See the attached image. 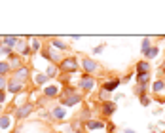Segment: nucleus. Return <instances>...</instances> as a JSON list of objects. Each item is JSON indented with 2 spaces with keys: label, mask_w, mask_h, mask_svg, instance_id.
Masks as SVG:
<instances>
[{
  "label": "nucleus",
  "mask_w": 165,
  "mask_h": 133,
  "mask_svg": "<svg viewBox=\"0 0 165 133\" xmlns=\"http://www.w3.org/2000/svg\"><path fill=\"white\" fill-rule=\"evenodd\" d=\"M4 86H6V80H4L2 76H0V90H2V87H4Z\"/></svg>",
  "instance_id": "29"
},
{
  "label": "nucleus",
  "mask_w": 165,
  "mask_h": 133,
  "mask_svg": "<svg viewBox=\"0 0 165 133\" xmlns=\"http://www.w3.org/2000/svg\"><path fill=\"white\" fill-rule=\"evenodd\" d=\"M114 110H116V105H114V103H104V105H103V112H104L106 116L114 114Z\"/></svg>",
  "instance_id": "11"
},
{
  "label": "nucleus",
  "mask_w": 165,
  "mask_h": 133,
  "mask_svg": "<svg viewBox=\"0 0 165 133\" xmlns=\"http://www.w3.org/2000/svg\"><path fill=\"white\" fill-rule=\"evenodd\" d=\"M53 116H55L57 120L65 118V110H63V108H59V106H57V108H53Z\"/></svg>",
  "instance_id": "14"
},
{
  "label": "nucleus",
  "mask_w": 165,
  "mask_h": 133,
  "mask_svg": "<svg viewBox=\"0 0 165 133\" xmlns=\"http://www.w3.org/2000/svg\"><path fill=\"white\" fill-rule=\"evenodd\" d=\"M44 91H46V95H48V97H53V95L59 93V87H55V86H48Z\"/></svg>",
  "instance_id": "12"
},
{
  "label": "nucleus",
  "mask_w": 165,
  "mask_h": 133,
  "mask_svg": "<svg viewBox=\"0 0 165 133\" xmlns=\"http://www.w3.org/2000/svg\"><path fill=\"white\" fill-rule=\"evenodd\" d=\"M17 50H19L21 53H25V55H27V53L31 52V50H29V46H25V44H23V42H19V44H17Z\"/></svg>",
  "instance_id": "17"
},
{
  "label": "nucleus",
  "mask_w": 165,
  "mask_h": 133,
  "mask_svg": "<svg viewBox=\"0 0 165 133\" xmlns=\"http://www.w3.org/2000/svg\"><path fill=\"white\" fill-rule=\"evenodd\" d=\"M144 55H146L148 59H152V57H156V55H158V48H150V50H148V52H146Z\"/></svg>",
  "instance_id": "21"
},
{
  "label": "nucleus",
  "mask_w": 165,
  "mask_h": 133,
  "mask_svg": "<svg viewBox=\"0 0 165 133\" xmlns=\"http://www.w3.org/2000/svg\"><path fill=\"white\" fill-rule=\"evenodd\" d=\"M51 46H53V48H57V50H65V48H66V44H65V42H61V40H53V42H51Z\"/></svg>",
  "instance_id": "15"
},
{
  "label": "nucleus",
  "mask_w": 165,
  "mask_h": 133,
  "mask_svg": "<svg viewBox=\"0 0 165 133\" xmlns=\"http://www.w3.org/2000/svg\"><path fill=\"white\" fill-rule=\"evenodd\" d=\"M148 50H150V40H148V38H146V40H144V42H143V52H144V53H146V52H148Z\"/></svg>",
  "instance_id": "25"
},
{
  "label": "nucleus",
  "mask_w": 165,
  "mask_h": 133,
  "mask_svg": "<svg viewBox=\"0 0 165 133\" xmlns=\"http://www.w3.org/2000/svg\"><path fill=\"white\" fill-rule=\"evenodd\" d=\"M76 66H78L76 59H74V57H68V59H63V61H61L59 69H61V71H66V72H74Z\"/></svg>",
  "instance_id": "1"
},
{
  "label": "nucleus",
  "mask_w": 165,
  "mask_h": 133,
  "mask_svg": "<svg viewBox=\"0 0 165 133\" xmlns=\"http://www.w3.org/2000/svg\"><path fill=\"white\" fill-rule=\"evenodd\" d=\"M87 127L89 129H101V127H104V124L103 122H87Z\"/></svg>",
  "instance_id": "13"
},
{
  "label": "nucleus",
  "mask_w": 165,
  "mask_h": 133,
  "mask_svg": "<svg viewBox=\"0 0 165 133\" xmlns=\"http://www.w3.org/2000/svg\"><path fill=\"white\" fill-rule=\"evenodd\" d=\"M80 101H82V97H80L78 93H70V95L63 101V105H65V106H74V105H78Z\"/></svg>",
  "instance_id": "3"
},
{
  "label": "nucleus",
  "mask_w": 165,
  "mask_h": 133,
  "mask_svg": "<svg viewBox=\"0 0 165 133\" xmlns=\"http://www.w3.org/2000/svg\"><path fill=\"white\" fill-rule=\"evenodd\" d=\"M21 87H23V84H21V82L12 80V82L8 84V91H10V93H17V91H21Z\"/></svg>",
  "instance_id": "6"
},
{
  "label": "nucleus",
  "mask_w": 165,
  "mask_h": 133,
  "mask_svg": "<svg viewBox=\"0 0 165 133\" xmlns=\"http://www.w3.org/2000/svg\"><path fill=\"white\" fill-rule=\"evenodd\" d=\"M46 80H48V76H46V74H36V84H44Z\"/></svg>",
  "instance_id": "23"
},
{
  "label": "nucleus",
  "mask_w": 165,
  "mask_h": 133,
  "mask_svg": "<svg viewBox=\"0 0 165 133\" xmlns=\"http://www.w3.org/2000/svg\"><path fill=\"white\" fill-rule=\"evenodd\" d=\"M27 74H29V69H27V66H21V69L15 72V80L17 82H23V80L27 78Z\"/></svg>",
  "instance_id": "8"
},
{
  "label": "nucleus",
  "mask_w": 165,
  "mask_h": 133,
  "mask_svg": "<svg viewBox=\"0 0 165 133\" xmlns=\"http://www.w3.org/2000/svg\"><path fill=\"white\" fill-rule=\"evenodd\" d=\"M32 50H34V52L40 50V42H38V40H32Z\"/></svg>",
  "instance_id": "26"
},
{
  "label": "nucleus",
  "mask_w": 165,
  "mask_h": 133,
  "mask_svg": "<svg viewBox=\"0 0 165 133\" xmlns=\"http://www.w3.org/2000/svg\"><path fill=\"white\" fill-rule=\"evenodd\" d=\"M137 80H138V84H146V82L150 80V74H144V76H137Z\"/></svg>",
  "instance_id": "22"
},
{
  "label": "nucleus",
  "mask_w": 165,
  "mask_h": 133,
  "mask_svg": "<svg viewBox=\"0 0 165 133\" xmlns=\"http://www.w3.org/2000/svg\"><path fill=\"white\" fill-rule=\"evenodd\" d=\"M31 110H32V105H23L21 108H17V112H15V116L19 118V120H23L27 114H31Z\"/></svg>",
  "instance_id": "5"
},
{
  "label": "nucleus",
  "mask_w": 165,
  "mask_h": 133,
  "mask_svg": "<svg viewBox=\"0 0 165 133\" xmlns=\"http://www.w3.org/2000/svg\"><path fill=\"white\" fill-rule=\"evenodd\" d=\"M2 42H6V46H8L10 50L17 46V38H15V36H4V38H2Z\"/></svg>",
  "instance_id": "10"
},
{
  "label": "nucleus",
  "mask_w": 165,
  "mask_h": 133,
  "mask_svg": "<svg viewBox=\"0 0 165 133\" xmlns=\"http://www.w3.org/2000/svg\"><path fill=\"white\" fill-rule=\"evenodd\" d=\"M163 87H165V82H161V80L154 82V91H163Z\"/></svg>",
  "instance_id": "16"
},
{
  "label": "nucleus",
  "mask_w": 165,
  "mask_h": 133,
  "mask_svg": "<svg viewBox=\"0 0 165 133\" xmlns=\"http://www.w3.org/2000/svg\"><path fill=\"white\" fill-rule=\"evenodd\" d=\"M120 86V80H112V82H106L104 86H103V90L106 91V93H110V91H114L116 87Z\"/></svg>",
  "instance_id": "9"
},
{
  "label": "nucleus",
  "mask_w": 165,
  "mask_h": 133,
  "mask_svg": "<svg viewBox=\"0 0 165 133\" xmlns=\"http://www.w3.org/2000/svg\"><path fill=\"white\" fill-rule=\"evenodd\" d=\"M2 101H4V91L0 90V103H2Z\"/></svg>",
  "instance_id": "30"
},
{
  "label": "nucleus",
  "mask_w": 165,
  "mask_h": 133,
  "mask_svg": "<svg viewBox=\"0 0 165 133\" xmlns=\"http://www.w3.org/2000/svg\"><path fill=\"white\" fill-rule=\"evenodd\" d=\"M0 110H2V106H0Z\"/></svg>",
  "instance_id": "33"
},
{
  "label": "nucleus",
  "mask_w": 165,
  "mask_h": 133,
  "mask_svg": "<svg viewBox=\"0 0 165 133\" xmlns=\"http://www.w3.org/2000/svg\"><path fill=\"white\" fill-rule=\"evenodd\" d=\"M55 74V69H53V66H50V69H48V76H53Z\"/></svg>",
  "instance_id": "28"
},
{
  "label": "nucleus",
  "mask_w": 165,
  "mask_h": 133,
  "mask_svg": "<svg viewBox=\"0 0 165 133\" xmlns=\"http://www.w3.org/2000/svg\"><path fill=\"white\" fill-rule=\"evenodd\" d=\"M10 59H12V66H19V57L17 55H10Z\"/></svg>",
  "instance_id": "24"
},
{
  "label": "nucleus",
  "mask_w": 165,
  "mask_h": 133,
  "mask_svg": "<svg viewBox=\"0 0 165 133\" xmlns=\"http://www.w3.org/2000/svg\"><path fill=\"white\" fill-rule=\"evenodd\" d=\"M140 103L146 106V105H148V97H146V95H143V97H140Z\"/></svg>",
  "instance_id": "27"
},
{
  "label": "nucleus",
  "mask_w": 165,
  "mask_h": 133,
  "mask_svg": "<svg viewBox=\"0 0 165 133\" xmlns=\"http://www.w3.org/2000/svg\"><path fill=\"white\" fill-rule=\"evenodd\" d=\"M0 127H10V118L8 116H0Z\"/></svg>",
  "instance_id": "19"
},
{
  "label": "nucleus",
  "mask_w": 165,
  "mask_h": 133,
  "mask_svg": "<svg viewBox=\"0 0 165 133\" xmlns=\"http://www.w3.org/2000/svg\"><path fill=\"white\" fill-rule=\"evenodd\" d=\"M46 55H48V57H50L51 61H59V55H57V53H55L53 50H46Z\"/></svg>",
  "instance_id": "18"
},
{
  "label": "nucleus",
  "mask_w": 165,
  "mask_h": 133,
  "mask_svg": "<svg viewBox=\"0 0 165 133\" xmlns=\"http://www.w3.org/2000/svg\"><path fill=\"white\" fill-rule=\"evenodd\" d=\"M125 133H137V131H133V129H125Z\"/></svg>",
  "instance_id": "31"
},
{
  "label": "nucleus",
  "mask_w": 165,
  "mask_h": 133,
  "mask_svg": "<svg viewBox=\"0 0 165 133\" xmlns=\"http://www.w3.org/2000/svg\"><path fill=\"white\" fill-rule=\"evenodd\" d=\"M8 71H10V65H8V63H0V76L6 74Z\"/></svg>",
  "instance_id": "20"
},
{
  "label": "nucleus",
  "mask_w": 165,
  "mask_h": 133,
  "mask_svg": "<svg viewBox=\"0 0 165 133\" xmlns=\"http://www.w3.org/2000/svg\"><path fill=\"white\" fill-rule=\"evenodd\" d=\"M0 44H2V38H0Z\"/></svg>",
  "instance_id": "32"
},
{
  "label": "nucleus",
  "mask_w": 165,
  "mask_h": 133,
  "mask_svg": "<svg viewBox=\"0 0 165 133\" xmlns=\"http://www.w3.org/2000/svg\"><path fill=\"white\" fill-rule=\"evenodd\" d=\"M80 86H82V90H93V86H95V80H93L89 74H85V76L82 78Z\"/></svg>",
  "instance_id": "4"
},
{
  "label": "nucleus",
  "mask_w": 165,
  "mask_h": 133,
  "mask_svg": "<svg viewBox=\"0 0 165 133\" xmlns=\"http://www.w3.org/2000/svg\"><path fill=\"white\" fill-rule=\"evenodd\" d=\"M137 74H138V76L150 74V63H148V61H140V63L137 65Z\"/></svg>",
  "instance_id": "2"
},
{
  "label": "nucleus",
  "mask_w": 165,
  "mask_h": 133,
  "mask_svg": "<svg viewBox=\"0 0 165 133\" xmlns=\"http://www.w3.org/2000/svg\"><path fill=\"white\" fill-rule=\"evenodd\" d=\"M84 69H85V72H93V71H95L97 69V63L95 61H93V59H84Z\"/></svg>",
  "instance_id": "7"
}]
</instances>
